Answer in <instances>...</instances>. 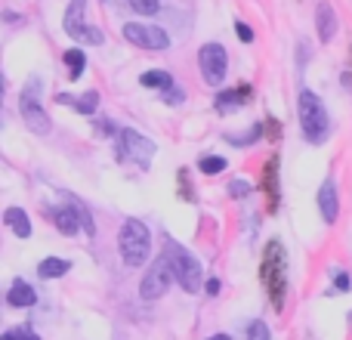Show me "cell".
<instances>
[{"mask_svg":"<svg viewBox=\"0 0 352 340\" xmlns=\"http://www.w3.org/2000/svg\"><path fill=\"white\" fill-rule=\"evenodd\" d=\"M41 90H43L41 78H31L28 84H25L22 96H19V111H22L25 127H28L31 134H37V136H43V134H50V130H53V121H50V115L43 111Z\"/></svg>","mask_w":352,"mask_h":340,"instance_id":"5b68a950","label":"cell"},{"mask_svg":"<svg viewBox=\"0 0 352 340\" xmlns=\"http://www.w3.org/2000/svg\"><path fill=\"white\" fill-rule=\"evenodd\" d=\"M334 288H337V291H349V288H352V279H349L346 273H334Z\"/></svg>","mask_w":352,"mask_h":340,"instance_id":"4dcf8cb0","label":"cell"},{"mask_svg":"<svg viewBox=\"0 0 352 340\" xmlns=\"http://www.w3.org/2000/svg\"><path fill=\"white\" fill-rule=\"evenodd\" d=\"M226 167H229V161H226L223 155H204V158L198 161V170L204 176H217V173H223Z\"/></svg>","mask_w":352,"mask_h":340,"instance_id":"44dd1931","label":"cell"},{"mask_svg":"<svg viewBox=\"0 0 352 340\" xmlns=\"http://www.w3.org/2000/svg\"><path fill=\"white\" fill-rule=\"evenodd\" d=\"M198 65H201V78L210 87H223L226 74H229V50L223 43L210 41L198 50Z\"/></svg>","mask_w":352,"mask_h":340,"instance_id":"9c48e42d","label":"cell"},{"mask_svg":"<svg viewBox=\"0 0 352 340\" xmlns=\"http://www.w3.org/2000/svg\"><path fill=\"white\" fill-rule=\"evenodd\" d=\"M173 279H176V275H173L170 260H167V254H161L158 260L152 263V269L142 275V281H140V297H142V300H161V297L167 294V288H170Z\"/></svg>","mask_w":352,"mask_h":340,"instance_id":"30bf717a","label":"cell"},{"mask_svg":"<svg viewBox=\"0 0 352 340\" xmlns=\"http://www.w3.org/2000/svg\"><path fill=\"white\" fill-rule=\"evenodd\" d=\"M74 111H80V115H96V111H99V93L96 90H87L84 96H78Z\"/></svg>","mask_w":352,"mask_h":340,"instance_id":"603a6c76","label":"cell"},{"mask_svg":"<svg viewBox=\"0 0 352 340\" xmlns=\"http://www.w3.org/2000/svg\"><path fill=\"white\" fill-rule=\"evenodd\" d=\"M297 115H300V130H303L306 142L312 146H322L331 134V118L328 109H324L322 96L312 90H300L297 96Z\"/></svg>","mask_w":352,"mask_h":340,"instance_id":"3957f363","label":"cell"},{"mask_svg":"<svg viewBox=\"0 0 352 340\" xmlns=\"http://www.w3.org/2000/svg\"><path fill=\"white\" fill-rule=\"evenodd\" d=\"M12 334H16L19 340H41V334H34V328H31V325H19Z\"/></svg>","mask_w":352,"mask_h":340,"instance_id":"f546056e","label":"cell"},{"mask_svg":"<svg viewBox=\"0 0 352 340\" xmlns=\"http://www.w3.org/2000/svg\"><path fill=\"white\" fill-rule=\"evenodd\" d=\"M244 340H272V331L263 319H254V322L244 325Z\"/></svg>","mask_w":352,"mask_h":340,"instance_id":"7402d4cb","label":"cell"},{"mask_svg":"<svg viewBox=\"0 0 352 340\" xmlns=\"http://www.w3.org/2000/svg\"><path fill=\"white\" fill-rule=\"evenodd\" d=\"M316 31H318V41L322 43H331L337 34V12L328 0H322V3L316 6Z\"/></svg>","mask_w":352,"mask_h":340,"instance_id":"5bb4252c","label":"cell"},{"mask_svg":"<svg viewBox=\"0 0 352 340\" xmlns=\"http://www.w3.org/2000/svg\"><path fill=\"white\" fill-rule=\"evenodd\" d=\"M3 223L10 226V232L16 238H31V232H34L31 217L22 211V207H6V211H3Z\"/></svg>","mask_w":352,"mask_h":340,"instance_id":"2e32d148","label":"cell"},{"mask_svg":"<svg viewBox=\"0 0 352 340\" xmlns=\"http://www.w3.org/2000/svg\"><path fill=\"white\" fill-rule=\"evenodd\" d=\"M118 254L127 266H146L148 263V254H152V232L142 220L136 217H127L118 229Z\"/></svg>","mask_w":352,"mask_h":340,"instance_id":"7a4b0ae2","label":"cell"},{"mask_svg":"<svg viewBox=\"0 0 352 340\" xmlns=\"http://www.w3.org/2000/svg\"><path fill=\"white\" fill-rule=\"evenodd\" d=\"M260 279L263 288H266L269 300H275V306L285 304V294H287V254H285V244L278 238L266 244L263 251V260H260Z\"/></svg>","mask_w":352,"mask_h":340,"instance_id":"6da1fadb","label":"cell"},{"mask_svg":"<svg viewBox=\"0 0 352 340\" xmlns=\"http://www.w3.org/2000/svg\"><path fill=\"white\" fill-rule=\"evenodd\" d=\"M164 254H167V260H170V266H173L176 285H179L186 294H198L201 281H204V269H201L198 257L188 254V251L182 248L179 242H173L170 235L164 238Z\"/></svg>","mask_w":352,"mask_h":340,"instance_id":"277c9868","label":"cell"},{"mask_svg":"<svg viewBox=\"0 0 352 340\" xmlns=\"http://www.w3.org/2000/svg\"><path fill=\"white\" fill-rule=\"evenodd\" d=\"M74 204H78V213H80V223H84V232H87V235H93L96 229H93V217H90V211H87L84 201H78V198H74Z\"/></svg>","mask_w":352,"mask_h":340,"instance_id":"f1b7e54d","label":"cell"},{"mask_svg":"<svg viewBox=\"0 0 352 340\" xmlns=\"http://www.w3.org/2000/svg\"><path fill=\"white\" fill-rule=\"evenodd\" d=\"M263 136V127L256 124V127H250V134H244V136H235V134H226V142H232V146H254L256 140Z\"/></svg>","mask_w":352,"mask_h":340,"instance_id":"cb8c5ba5","label":"cell"},{"mask_svg":"<svg viewBox=\"0 0 352 340\" xmlns=\"http://www.w3.org/2000/svg\"><path fill=\"white\" fill-rule=\"evenodd\" d=\"M278 158H272L266 164V195H269V211H278V204H281V195H278Z\"/></svg>","mask_w":352,"mask_h":340,"instance_id":"ffe728a7","label":"cell"},{"mask_svg":"<svg viewBox=\"0 0 352 340\" xmlns=\"http://www.w3.org/2000/svg\"><path fill=\"white\" fill-rule=\"evenodd\" d=\"M96 134H102V136H118V130H115V124H111V121H96Z\"/></svg>","mask_w":352,"mask_h":340,"instance_id":"d6a6232c","label":"cell"},{"mask_svg":"<svg viewBox=\"0 0 352 340\" xmlns=\"http://www.w3.org/2000/svg\"><path fill=\"white\" fill-rule=\"evenodd\" d=\"M50 217H53L56 229H59L62 235H78V232H84V223H80V213H78L74 198L68 201V204L53 207V211H50Z\"/></svg>","mask_w":352,"mask_h":340,"instance_id":"7c38bea8","label":"cell"},{"mask_svg":"<svg viewBox=\"0 0 352 340\" xmlns=\"http://www.w3.org/2000/svg\"><path fill=\"white\" fill-rule=\"evenodd\" d=\"M115 140H118V161H121V164H136L140 170H148L155 152H158V146H155L152 140H146L142 134H136V130H130V127L118 130Z\"/></svg>","mask_w":352,"mask_h":340,"instance_id":"8992f818","label":"cell"},{"mask_svg":"<svg viewBox=\"0 0 352 340\" xmlns=\"http://www.w3.org/2000/svg\"><path fill=\"white\" fill-rule=\"evenodd\" d=\"M318 213H322V220L328 226L337 223V217H340V192H337V180L334 176H324V182L318 186Z\"/></svg>","mask_w":352,"mask_h":340,"instance_id":"8fae6325","label":"cell"},{"mask_svg":"<svg viewBox=\"0 0 352 340\" xmlns=\"http://www.w3.org/2000/svg\"><path fill=\"white\" fill-rule=\"evenodd\" d=\"M6 304H10L12 310H28V306L37 304V291L25 279H12L10 291H6Z\"/></svg>","mask_w":352,"mask_h":340,"instance_id":"9a60e30c","label":"cell"},{"mask_svg":"<svg viewBox=\"0 0 352 340\" xmlns=\"http://www.w3.org/2000/svg\"><path fill=\"white\" fill-rule=\"evenodd\" d=\"M56 103H59V105H74V103H78V99H74V96H68V93H59V96H56Z\"/></svg>","mask_w":352,"mask_h":340,"instance_id":"836d02e7","label":"cell"},{"mask_svg":"<svg viewBox=\"0 0 352 340\" xmlns=\"http://www.w3.org/2000/svg\"><path fill=\"white\" fill-rule=\"evenodd\" d=\"M207 340H232V334H210Z\"/></svg>","mask_w":352,"mask_h":340,"instance_id":"e575fe53","label":"cell"},{"mask_svg":"<svg viewBox=\"0 0 352 340\" xmlns=\"http://www.w3.org/2000/svg\"><path fill=\"white\" fill-rule=\"evenodd\" d=\"M62 62H65L68 78H72V81L84 78V72H87V53L80 47H68L65 53H62Z\"/></svg>","mask_w":352,"mask_h":340,"instance_id":"ac0fdd59","label":"cell"},{"mask_svg":"<svg viewBox=\"0 0 352 340\" xmlns=\"http://www.w3.org/2000/svg\"><path fill=\"white\" fill-rule=\"evenodd\" d=\"M250 99V87H226V90H219L217 96H213V109L219 111V115H229V111H238L244 103Z\"/></svg>","mask_w":352,"mask_h":340,"instance_id":"4fadbf2b","label":"cell"},{"mask_svg":"<svg viewBox=\"0 0 352 340\" xmlns=\"http://www.w3.org/2000/svg\"><path fill=\"white\" fill-rule=\"evenodd\" d=\"M0 340H19V337H16V334H12V331H6V334H3V337H0Z\"/></svg>","mask_w":352,"mask_h":340,"instance_id":"d590c367","label":"cell"},{"mask_svg":"<svg viewBox=\"0 0 352 340\" xmlns=\"http://www.w3.org/2000/svg\"><path fill=\"white\" fill-rule=\"evenodd\" d=\"M84 10H87V0H68L65 19H62V31H65L68 37H74L78 43L102 47V43H105L102 28H96V25L87 22V19H84Z\"/></svg>","mask_w":352,"mask_h":340,"instance_id":"52a82bcc","label":"cell"},{"mask_svg":"<svg viewBox=\"0 0 352 340\" xmlns=\"http://www.w3.org/2000/svg\"><path fill=\"white\" fill-rule=\"evenodd\" d=\"M235 34H238V41L241 43H254V28H250L244 19H238L235 22Z\"/></svg>","mask_w":352,"mask_h":340,"instance_id":"4316f807","label":"cell"},{"mask_svg":"<svg viewBox=\"0 0 352 340\" xmlns=\"http://www.w3.org/2000/svg\"><path fill=\"white\" fill-rule=\"evenodd\" d=\"M219 288H223V281H219V279H207L204 281V294H207V297H217Z\"/></svg>","mask_w":352,"mask_h":340,"instance_id":"1f68e13d","label":"cell"},{"mask_svg":"<svg viewBox=\"0 0 352 340\" xmlns=\"http://www.w3.org/2000/svg\"><path fill=\"white\" fill-rule=\"evenodd\" d=\"M127 6L140 16H155L161 10V0H127Z\"/></svg>","mask_w":352,"mask_h":340,"instance_id":"d4e9b609","label":"cell"},{"mask_svg":"<svg viewBox=\"0 0 352 340\" xmlns=\"http://www.w3.org/2000/svg\"><path fill=\"white\" fill-rule=\"evenodd\" d=\"M164 103L167 105H182V103H186V90H182L179 84H170L164 90Z\"/></svg>","mask_w":352,"mask_h":340,"instance_id":"484cf974","label":"cell"},{"mask_svg":"<svg viewBox=\"0 0 352 340\" xmlns=\"http://www.w3.org/2000/svg\"><path fill=\"white\" fill-rule=\"evenodd\" d=\"M121 37L127 43H133V47L148 50V53H164L170 47V34L161 25H148V22H124Z\"/></svg>","mask_w":352,"mask_h":340,"instance_id":"ba28073f","label":"cell"},{"mask_svg":"<svg viewBox=\"0 0 352 340\" xmlns=\"http://www.w3.org/2000/svg\"><path fill=\"white\" fill-rule=\"evenodd\" d=\"M250 189H254V186H250L248 180H232V182H229V195H232V198H241V195H250Z\"/></svg>","mask_w":352,"mask_h":340,"instance_id":"83f0119b","label":"cell"},{"mask_svg":"<svg viewBox=\"0 0 352 340\" xmlns=\"http://www.w3.org/2000/svg\"><path fill=\"white\" fill-rule=\"evenodd\" d=\"M68 269H72V260H65V257H43V260L37 263V275L47 281L68 275Z\"/></svg>","mask_w":352,"mask_h":340,"instance_id":"e0dca14e","label":"cell"},{"mask_svg":"<svg viewBox=\"0 0 352 340\" xmlns=\"http://www.w3.org/2000/svg\"><path fill=\"white\" fill-rule=\"evenodd\" d=\"M140 84L148 87V90H167L170 84H176V81H173L170 72H164V68H148V72L140 74Z\"/></svg>","mask_w":352,"mask_h":340,"instance_id":"d6986e66","label":"cell"}]
</instances>
